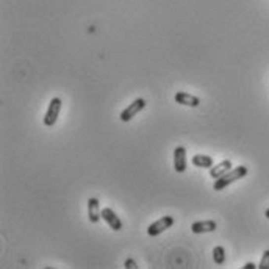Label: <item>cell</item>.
Wrapping results in <instances>:
<instances>
[{"mask_svg":"<svg viewBox=\"0 0 269 269\" xmlns=\"http://www.w3.org/2000/svg\"><path fill=\"white\" fill-rule=\"evenodd\" d=\"M247 172H249V169H247V166H236V168H231L227 174H224L222 177H219V179H216V182H215V191H222V190H226L227 187H230L231 183H235V182H238L239 179H243V177H246L247 175Z\"/></svg>","mask_w":269,"mask_h":269,"instance_id":"obj_1","label":"cell"},{"mask_svg":"<svg viewBox=\"0 0 269 269\" xmlns=\"http://www.w3.org/2000/svg\"><path fill=\"white\" fill-rule=\"evenodd\" d=\"M61 108H63V100L60 97H53L49 104L47 113H45V116H44V125L45 127H53L55 124H57Z\"/></svg>","mask_w":269,"mask_h":269,"instance_id":"obj_2","label":"cell"},{"mask_svg":"<svg viewBox=\"0 0 269 269\" xmlns=\"http://www.w3.org/2000/svg\"><path fill=\"white\" fill-rule=\"evenodd\" d=\"M175 224L174 216H163L158 221L152 222V224L147 227V235L149 236H158L163 231H166L168 229H171Z\"/></svg>","mask_w":269,"mask_h":269,"instance_id":"obj_3","label":"cell"},{"mask_svg":"<svg viewBox=\"0 0 269 269\" xmlns=\"http://www.w3.org/2000/svg\"><path fill=\"white\" fill-rule=\"evenodd\" d=\"M146 108V100L144 99H141V97H138V99H135L132 104H130L122 113H120V120L122 122H128V120H132L140 111H143Z\"/></svg>","mask_w":269,"mask_h":269,"instance_id":"obj_4","label":"cell"},{"mask_svg":"<svg viewBox=\"0 0 269 269\" xmlns=\"http://www.w3.org/2000/svg\"><path fill=\"white\" fill-rule=\"evenodd\" d=\"M188 160H187V149L183 146H177L174 149V169L175 172L183 174L187 171Z\"/></svg>","mask_w":269,"mask_h":269,"instance_id":"obj_5","label":"cell"},{"mask_svg":"<svg viewBox=\"0 0 269 269\" xmlns=\"http://www.w3.org/2000/svg\"><path fill=\"white\" fill-rule=\"evenodd\" d=\"M218 229V224L213 219L207 221H196L191 224V231L194 235H202V233H211Z\"/></svg>","mask_w":269,"mask_h":269,"instance_id":"obj_6","label":"cell"},{"mask_svg":"<svg viewBox=\"0 0 269 269\" xmlns=\"http://www.w3.org/2000/svg\"><path fill=\"white\" fill-rule=\"evenodd\" d=\"M102 219H104L110 229H113L115 231L122 230V221L119 219V216L115 213V210L111 208H102Z\"/></svg>","mask_w":269,"mask_h":269,"instance_id":"obj_7","label":"cell"},{"mask_svg":"<svg viewBox=\"0 0 269 269\" xmlns=\"http://www.w3.org/2000/svg\"><path fill=\"white\" fill-rule=\"evenodd\" d=\"M174 100L183 107H191V108H196L200 105V99L197 96L190 94V92H185V91H179L177 94H175Z\"/></svg>","mask_w":269,"mask_h":269,"instance_id":"obj_8","label":"cell"},{"mask_svg":"<svg viewBox=\"0 0 269 269\" xmlns=\"http://www.w3.org/2000/svg\"><path fill=\"white\" fill-rule=\"evenodd\" d=\"M102 218V210H100V202L96 197L88 199V219L91 224H97Z\"/></svg>","mask_w":269,"mask_h":269,"instance_id":"obj_9","label":"cell"},{"mask_svg":"<svg viewBox=\"0 0 269 269\" xmlns=\"http://www.w3.org/2000/svg\"><path fill=\"white\" fill-rule=\"evenodd\" d=\"M191 163L192 166H196V168H202V169H210L213 168V158L210 155H203V154H196V155H192V158H191Z\"/></svg>","mask_w":269,"mask_h":269,"instance_id":"obj_10","label":"cell"},{"mask_svg":"<svg viewBox=\"0 0 269 269\" xmlns=\"http://www.w3.org/2000/svg\"><path fill=\"white\" fill-rule=\"evenodd\" d=\"M230 169H231V161L230 160H224V161L218 163L216 166H213V168H210V175H211L213 179H219L224 174H227Z\"/></svg>","mask_w":269,"mask_h":269,"instance_id":"obj_11","label":"cell"},{"mask_svg":"<svg viewBox=\"0 0 269 269\" xmlns=\"http://www.w3.org/2000/svg\"><path fill=\"white\" fill-rule=\"evenodd\" d=\"M213 260H215V263H216L218 266H222V265L226 263L227 254H226L224 246H216L215 249H213Z\"/></svg>","mask_w":269,"mask_h":269,"instance_id":"obj_12","label":"cell"},{"mask_svg":"<svg viewBox=\"0 0 269 269\" xmlns=\"http://www.w3.org/2000/svg\"><path fill=\"white\" fill-rule=\"evenodd\" d=\"M258 268H260V269H269V249L263 252L262 262H260Z\"/></svg>","mask_w":269,"mask_h":269,"instance_id":"obj_13","label":"cell"},{"mask_svg":"<svg viewBox=\"0 0 269 269\" xmlns=\"http://www.w3.org/2000/svg\"><path fill=\"white\" fill-rule=\"evenodd\" d=\"M124 266H125L127 269H135V268H138V265H136V262H135L133 258H128V260H125Z\"/></svg>","mask_w":269,"mask_h":269,"instance_id":"obj_14","label":"cell"},{"mask_svg":"<svg viewBox=\"0 0 269 269\" xmlns=\"http://www.w3.org/2000/svg\"><path fill=\"white\" fill-rule=\"evenodd\" d=\"M243 268H244V269H255L257 266H255V263H250V262H247V263H246Z\"/></svg>","mask_w":269,"mask_h":269,"instance_id":"obj_15","label":"cell"},{"mask_svg":"<svg viewBox=\"0 0 269 269\" xmlns=\"http://www.w3.org/2000/svg\"><path fill=\"white\" fill-rule=\"evenodd\" d=\"M265 216H266V219H269V208H268V210L265 211Z\"/></svg>","mask_w":269,"mask_h":269,"instance_id":"obj_16","label":"cell"}]
</instances>
